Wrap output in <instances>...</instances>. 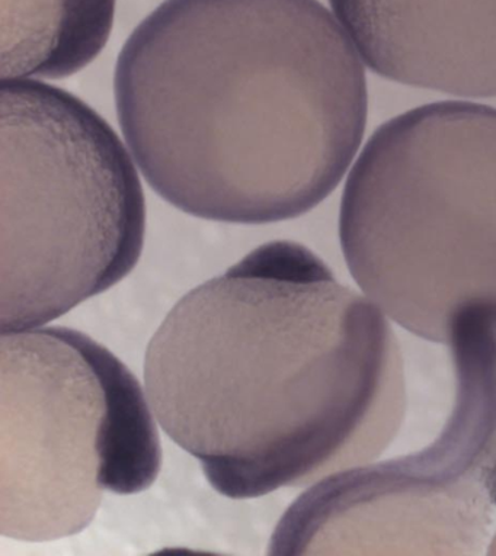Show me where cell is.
Segmentation results:
<instances>
[{"mask_svg":"<svg viewBox=\"0 0 496 556\" xmlns=\"http://www.w3.org/2000/svg\"><path fill=\"white\" fill-rule=\"evenodd\" d=\"M163 432L233 500L376 458L405 407L385 314L295 241L252 250L188 292L145 357Z\"/></svg>","mask_w":496,"mask_h":556,"instance_id":"6da1fadb","label":"cell"},{"mask_svg":"<svg viewBox=\"0 0 496 556\" xmlns=\"http://www.w3.org/2000/svg\"><path fill=\"white\" fill-rule=\"evenodd\" d=\"M114 92L146 182L211 222L309 213L364 137L362 60L318 0H165L121 50Z\"/></svg>","mask_w":496,"mask_h":556,"instance_id":"7a4b0ae2","label":"cell"},{"mask_svg":"<svg viewBox=\"0 0 496 556\" xmlns=\"http://www.w3.org/2000/svg\"><path fill=\"white\" fill-rule=\"evenodd\" d=\"M345 262L405 330L496 336V110L437 102L367 141L340 202Z\"/></svg>","mask_w":496,"mask_h":556,"instance_id":"3957f363","label":"cell"},{"mask_svg":"<svg viewBox=\"0 0 496 556\" xmlns=\"http://www.w3.org/2000/svg\"><path fill=\"white\" fill-rule=\"evenodd\" d=\"M133 161L75 94L0 81V333L49 325L135 269L146 201Z\"/></svg>","mask_w":496,"mask_h":556,"instance_id":"277c9868","label":"cell"},{"mask_svg":"<svg viewBox=\"0 0 496 556\" xmlns=\"http://www.w3.org/2000/svg\"><path fill=\"white\" fill-rule=\"evenodd\" d=\"M146 396L132 370L80 331L0 333V533L73 536L107 493L152 486L162 447Z\"/></svg>","mask_w":496,"mask_h":556,"instance_id":"5b68a950","label":"cell"},{"mask_svg":"<svg viewBox=\"0 0 496 556\" xmlns=\"http://www.w3.org/2000/svg\"><path fill=\"white\" fill-rule=\"evenodd\" d=\"M450 346L455 405L438 438L310 486L278 521L270 555L481 554L496 520V336Z\"/></svg>","mask_w":496,"mask_h":556,"instance_id":"8992f818","label":"cell"},{"mask_svg":"<svg viewBox=\"0 0 496 556\" xmlns=\"http://www.w3.org/2000/svg\"><path fill=\"white\" fill-rule=\"evenodd\" d=\"M330 3L377 75L455 97H496V0Z\"/></svg>","mask_w":496,"mask_h":556,"instance_id":"52a82bcc","label":"cell"},{"mask_svg":"<svg viewBox=\"0 0 496 556\" xmlns=\"http://www.w3.org/2000/svg\"><path fill=\"white\" fill-rule=\"evenodd\" d=\"M116 0H2L0 77L63 79L106 49Z\"/></svg>","mask_w":496,"mask_h":556,"instance_id":"ba28073f","label":"cell"},{"mask_svg":"<svg viewBox=\"0 0 496 556\" xmlns=\"http://www.w3.org/2000/svg\"><path fill=\"white\" fill-rule=\"evenodd\" d=\"M492 500H494V506L496 510V476L494 481V489H492ZM487 554L489 555H496V532L494 536H492V541L489 542V545H487Z\"/></svg>","mask_w":496,"mask_h":556,"instance_id":"9c48e42d","label":"cell"}]
</instances>
